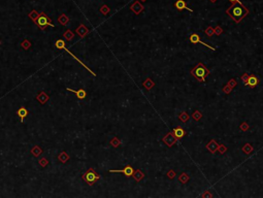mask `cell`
Here are the masks:
<instances>
[{
  "label": "cell",
  "mask_w": 263,
  "mask_h": 198,
  "mask_svg": "<svg viewBox=\"0 0 263 198\" xmlns=\"http://www.w3.org/2000/svg\"><path fill=\"white\" fill-rule=\"evenodd\" d=\"M219 149H220V150H219V152L221 153V154H224V153L227 151L226 148H225L224 146H220V144H219Z\"/></svg>",
  "instance_id": "4316f807"
},
{
  "label": "cell",
  "mask_w": 263,
  "mask_h": 198,
  "mask_svg": "<svg viewBox=\"0 0 263 198\" xmlns=\"http://www.w3.org/2000/svg\"><path fill=\"white\" fill-rule=\"evenodd\" d=\"M67 90H68V91H70V92H72V93L76 94V97L79 99H84V98H86V96H87V92L85 91L84 89H80V90H77V91H74V90L67 88Z\"/></svg>",
  "instance_id": "4fadbf2b"
},
{
  "label": "cell",
  "mask_w": 263,
  "mask_h": 198,
  "mask_svg": "<svg viewBox=\"0 0 263 198\" xmlns=\"http://www.w3.org/2000/svg\"><path fill=\"white\" fill-rule=\"evenodd\" d=\"M17 114L20 117V119H21V122H24V118L28 115V111L25 107H20V109L18 111Z\"/></svg>",
  "instance_id": "9a60e30c"
},
{
  "label": "cell",
  "mask_w": 263,
  "mask_h": 198,
  "mask_svg": "<svg viewBox=\"0 0 263 198\" xmlns=\"http://www.w3.org/2000/svg\"><path fill=\"white\" fill-rule=\"evenodd\" d=\"M190 177L189 175H188L187 174H185V172H183V174L179 177V181L182 183V184H186V183L189 181Z\"/></svg>",
  "instance_id": "e0dca14e"
},
{
  "label": "cell",
  "mask_w": 263,
  "mask_h": 198,
  "mask_svg": "<svg viewBox=\"0 0 263 198\" xmlns=\"http://www.w3.org/2000/svg\"><path fill=\"white\" fill-rule=\"evenodd\" d=\"M56 47H58V49H62V50H64V51H65V52H67V53H68V54L70 55V56H71V57H72V58H73L74 60H76V61H77V62H79V63H80V64H82V65H83V67H85V68H86L87 70H89V71H90V72H91V73H92V76H96V74H95V73H94V72H93V71H92V70H91V69H90V68H89V67H87V66H86V65H85V64H84V63H83V62L81 61V60H80V59H77V58H76V56H74V55H73V54H72V53H71V52H70V51H68V50H67V49H66V47H65V42H64V41H62V39H58V41H56Z\"/></svg>",
  "instance_id": "3957f363"
},
{
  "label": "cell",
  "mask_w": 263,
  "mask_h": 198,
  "mask_svg": "<svg viewBox=\"0 0 263 198\" xmlns=\"http://www.w3.org/2000/svg\"><path fill=\"white\" fill-rule=\"evenodd\" d=\"M191 74L197 80V81L204 83L205 81H206V77L209 76V70L203 63L199 62V63H197L192 68Z\"/></svg>",
  "instance_id": "7a4b0ae2"
},
{
  "label": "cell",
  "mask_w": 263,
  "mask_h": 198,
  "mask_svg": "<svg viewBox=\"0 0 263 198\" xmlns=\"http://www.w3.org/2000/svg\"><path fill=\"white\" fill-rule=\"evenodd\" d=\"M172 133H174V135L175 136V138H177V140H180L186 135V131H185L182 127H177V128H174V130H172Z\"/></svg>",
  "instance_id": "8fae6325"
},
{
  "label": "cell",
  "mask_w": 263,
  "mask_h": 198,
  "mask_svg": "<svg viewBox=\"0 0 263 198\" xmlns=\"http://www.w3.org/2000/svg\"><path fill=\"white\" fill-rule=\"evenodd\" d=\"M112 146H114V147H118V146H119V144H120L119 139H118V138H114V139L112 140Z\"/></svg>",
  "instance_id": "484cf974"
},
{
  "label": "cell",
  "mask_w": 263,
  "mask_h": 198,
  "mask_svg": "<svg viewBox=\"0 0 263 198\" xmlns=\"http://www.w3.org/2000/svg\"><path fill=\"white\" fill-rule=\"evenodd\" d=\"M206 149L209 150L212 154H215V153L218 151V149H219V144H218L215 139H212L209 144H206Z\"/></svg>",
  "instance_id": "30bf717a"
},
{
  "label": "cell",
  "mask_w": 263,
  "mask_h": 198,
  "mask_svg": "<svg viewBox=\"0 0 263 198\" xmlns=\"http://www.w3.org/2000/svg\"><path fill=\"white\" fill-rule=\"evenodd\" d=\"M239 128L242 130H244V131H247V130H249V126H248L247 123H242L239 126Z\"/></svg>",
  "instance_id": "cb8c5ba5"
},
{
  "label": "cell",
  "mask_w": 263,
  "mask_h": 198,
  "mask_svg": "<svg viewBox=\"0 0 263 198\" xmlns=\"http://www.w3.org/2000/svg\"><path fill=\"white\" fill-rule=\"evenodd\" d=\"M83 179H84L85 181H86L88 184L90 185V186H92L95 182H97L100 179V175L97 174L94 169H89L86 174H84Z\"/></svg>",
  "instance_id": "277c9868"
},
{
  "label": "cell",
  "mask_w": 263,
  "mask_h": 198,
  "mask_svg": "<svg viewBox=\"0 0 263 198\" xmlns=\"http://www.w3.org/2000/svg\"><path fill=\"white\" fill-rule=\"evenodd\" d=\"M144 172L140 171L139 169L134 170L133 174H132V177H133V179H134L136 182H140L142 179H144Z\"/></svg>",
  "instance_id": "5bb4252c"
},
{
  "label": "cell",
  "mask_w": 263,
  "mask_h": 198,
  "mask_svg": "<svg viewBox=\"0 0 263 198\" xmlns=\"http://www.w3.org/2000/svg\"><path fill=\"white\" fill-rule=\"evenodd\" d=\"M242 151H244L245 154H250V153L253 151V148L251 147V144H245L244 148H242Z\"/></svg>",
  "instance_id": "ffe728a7"
},
{
  "label": "cell",
  "mask_w": 263,
  "mask_h": 198,
  "mask_svg": "<svg viewBox=\"0 0 263 198\" xmlns=\"http://www.w3.org/2000/svg\"><path fill=\"white\" fill-rule=\"evenodd\" d=\"M140 1H146V0H140Z\"/></svg>",
  "instance_id": "836d02e7"
},
{
  "label": "cell",
  "mask_w": 263,
  "mask_h": 198,
  "mask_svg": "<svg viewBox=\"0 0 263 198\" xmlns=\"http://www.w3.org/2000/svg\"><path fill=\"white\" fill-rule=\"evenodd\" d=\"M210 1H212V2H215V1H216V0H210Z\"/></svg>",
  "instance_id": "d6a6232c"
},
{
  "label": "cell",
  "mask_w": 263,
  "mask_h": 198,
  "mask_svg": "<svg viewBox=\"0 0 263 198\" xmlns=\"http://www.w3.org/2000/svg\"><path fill=\"white\" fill-rule=\"evenodd\" d=\"M109 11V7H106V6H102L101 7V12L102 14H107V12Z\"/></svg>",
  "instance_id": "83f0119b"
},
{
  "label": "cell",
  "mask_w": 263,
  "mask_h": 198,
  "mask_svg": "<svg viewBox=\"0 0 263 198\" xmlns=\"http://www.w3.org/2000/svg\"><path fill=\"white\" fill-rule=\"evenodd\" d=\"M231 3H239V4H242V1H239V0H229Z\"/></svg>",
  "instance_id": "4dcf8cb0"
},
{
  "label": "cell",
  "mask_w": 263,
  "mask_h": 198,
  "mask_svg": "<svg viewBox=\"0 0 263 198\" xmlns=\"http://www.w3.org/2000/svg\"><path fill=\"white\" fill-rule=\"evenodd\" d=\"M189 41H190L191 44H203V46H205L206 47H209V49H210L212 51H216V50H215V47H210L209 44H205V42L202 41L201 39H200V35L198 33H192L191 35H190V37H189Z\"/></svg>",
  "instance_id": "52a82bcc"
},
{
  "label": "cell",
  "mask_w": 263,
  "mask_h": 198,
  "mask_svg": "<svg viewBox=\"0 0 263 198\" xmlns=\"http://www.w3.org/2000/svg\"><path fill=\"white\" fill-rule=\"evenodd\" d=\"M202 197H212V194H209V193H205V194L202 195Z\"/></svg>",
  "instance_id": "1f68e13d"
},
{
  "label": "cell",
  "mask_w": 263,
  "mask_h": 198,
  "mask_svg": "<svg viewBox=\"0 0 263 198\" xmlns=\"http://www.w3.org/2000/svg\"><path fill=\"white\" fill-rule=\"evenodd\" d=\"M163 141H164V144H166L167 147L170 148V147L174 146L175 142H177V138H175V136L174 135L172 132H169V133H167L163 137Z\"/></svg>",
  "instance_id": "9c48e42d"
},
{
  "label": "cell",
  "mask_w": 263,
  "mask_h": 198,
  "mask_svg": "<svg viewBox=\"0 0 263 198\" xmlns=\"http://www.w3.org/2000/svg\"><path fill=\"white\" fill-rule=\"evenodd\" d=\"M35 22H36L37 26H38L41 29H44L47 26H49V25L52 27H55L54 24L51 23V19H50L46 14H44V12H42L41 16H38V18H37V20Z\"/></svg>",
  "instance_id": "5b68a950"
},
{
  "label": "cell",
  "mask_w": 263,
  "mask_h": 198,
  "mask_svg": "<svg viewBox=\"0 0 263 198\" xmlns=\"http://www.w3.org/2000/svg\"><path fill=\"white\" fill-rule=\"evenodd\" d=\"M214 31H215V34L219 36V35L223 32V30H222V28H220V27H217V28H215V29H214Z\"/></svg>",
  "instance_id": "d4e9b609"
},
{
  "label": "cell",
  "mask_w": 263,
  "mask_h": 198,
  "mask_svg": "<svg viewBox=\"0 0 263 198\" xmlns=\"http://www.w3.org/2000/svg\"><path fill=\"white\" fill-rule=\"evenodd\" d=\"M174 7L177 9V11H183V9H187V11H191V12L193 11V9L189 8V7H187L186 2H185L184 0H177V1L174 3Z\"/></svg>",
  "instance_id": "7c38bea8"
},
{
  "label": "cell",
  "mask_w": 263,
  "mask_h": 198,
  "mask_svg": "<svg viewBox=\"0 0 263 198\" xmlns=\"http://www.w3.org/2000/svg\"><path fill=\"white\" fill-rule=\"evenodd\" d=\"M231 89H232V88H231V87H229V86H228V85H227V87H225V88H224V92H225V93H226V94H228V93H230V91H231Z\"/></svg>",
  "instance_id": "f1b7e54d"
},
{
  "label": "cell",
  "mask_w": 263,
  "mask_h": 198,
  "mask_svg": "<svg viewBox=\"0 0 263 198\" xmlns=\"http://www.w3.org/2000/svg\"><path fill=\"white\" fill-rule=\"evenodd\" d=\"M228 86H229V87H231V88H233L234 86H236V82H235V81H233V80H232V81H230V83H229V85H228Z\"/></svg>",
  "instance_id": "f546056e"
},
{
  "label": "cell",
  "mask_w": 263,
  "mask_h": 198,
  "mask_svg": "<svg viewBox=\"0 0 263 198\" xmlns=\"http://www.w3.org/2000/svg\"><path fill=\"white\" fill-rule=\"evenodd\" d=\"M109 172H121V174H124L125 177H132V174H133V172H134V169L131 165L128 164V165H126L123 169H118V170L111 169L109 170Z\"/></svg>",
  "instance_id": "ba28073f"
},
{
  "label": "cell",
  "mask_w": 263,
  "mask_h": 198,
  "mask_svg": "<svg viewBox=\"0 0 263 198\" xmlns=\"http://www.w3.org/2000/svg\"><path fill=\"white\" fill-rule=\"evenodd\" d=\"M259 82H260V79L259 77H258V76L257 74H251V76H248V77H247V80H245V85L247 87H249V88H255L257 86L258 84H259Z\"/></svg>",
  "instance_id": "8992f818"
},
{
  "label": "cell",
  "mask_w": 263,
  "mask_h": 198,
  "mask_svg": "<svg viewBox=\"0 0 263 198\" xmlns=\"http://www.w3.org/2000/svg\"><path fill=\"white\" fill-rule=\"evenodd\" d=\"M144 86L146 87L148 90H151L152 88L155 86V83H154V82H152L150 79H148L147 81H144Z\"/></svg>",
  "instance_id": "d6986e66"
},
{
  "label": "cell",
  "mask_w": 263,
  "mask_h": 198,
  "mask_svg": "<svg viewBox=\"0 0 263 198\" xmlns=\"http://www.w3.org/2000/svg\"><path fill=\"white\" fill-rule=\"evenodd\" d=\"M179 119H180V121H181V122L186 123V122L189 121V115H188L186 112H182V114L180 115Z\"/></svg>",
  "instance_id": "ac0fdd59"
},
{
  "label": "cell",
  "mask_w": 263,
  "mask_h": 198,
  "mask_svg": "<svg viewBox=\"0 0 263 198\" xmlns=\"http://www.w3.org/2000/svg\"><path fill=\"white\" fill-rule=\"evenodd\" d=\"M166 174H167V177H168L170 180H172L175 177V172L174 171V170H169V171H167Z\"/></svg>",
  "instance_id": "603a6c76"
},
{
  "label": "cell",
  "mask_w": 263,
  "mask_h": 198,
  "mask_svg": "<svg viewBox=\"0 0 263 198\" xmlns=\"http://www.w3.org/2000/svg\"><path fill=\"white\" fill-rule=\"evenodd\" d=\"M192 118H193V120H195V121H199V120L202 118V116L198 111H196L192 114Z\"/></svg>",
  "instance_id": "44dd1931"
},
{
  "label": "cell",
  "mask_w": 263,
  "mask_h": 198,
  "mask_svg": "<svg viewBox=\"0 0 263 198\" xmlns=\"http://www.w3.org/2000/svg\"><path fill=\"white\" fill-rule=\"evenodd\" d=\"M205 33H206L207 36L210 37V36H213V35L215 34V31H214V29H213L212 27H209V28L205 30Z\"/></svg>",
  "instance_id": "7402d4cb"
},
{
  "label": "cell",
  "mask_w": 263,
  "mask_h": 198,
  "mask_svg": "<svg viewBox=\"0 0 263 198\" xmlns=\"http://www.w3.org/2000/svg\"><path fill=\"white\" fill-rule=\"evenodd\" d=\"M226 14L231 17L235 23H239L244 18L249 14V9L244 4L232 3V5L226 11Z\"/></svg>",
  "instance_id": "6da1fadb"
},
{
  "label": "cell",
  "mask_w": 263,
  "mask_h": 198,
  "mask_svg": "<svg viewBox=\"0 0 263 198\" xmlns=\"http://www.w3.org/2000/svg\"><path fill=\"white\" fill-rule=\"evenodd\" d=\"M131 9H132V11H133L135 15H138L139 12L142 11V6L140 5L138 2H135L133 5L131 6Z\"/></svg>",
  "instance_id": "2e32d148"
}]
</instances>
